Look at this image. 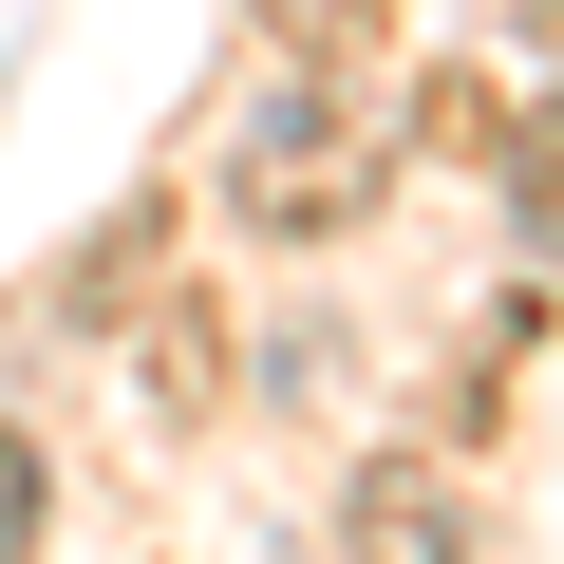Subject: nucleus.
<instances>
[{"label":"nucleus","mask_w":564,"mask_h":564,"mask_svg":"<svg viewBox=\"0 0 564 564\" xmlns=\"http://www.w3.org/2000/svg\"><path fill=\"white\" fill-rule=\"evenodd\" d=\"M339 564H489L470 452H358L339 470Z\"/></svg>","instance_id":"2"},{"label":"nucleus","mask_w":564,"mask_h":564,"mask_svg":"<svg viewBox=\"0 0 564 564\" xmlns=\"http://www.w3.org/2000/svg\"><path fill=\"white\" fill-rule=\"evenodd\" d=\"M39 545H57V452L0 414V564H39Z\"/></svg>","instance_id":"4"},{"label":"nucleus","mask_w":564,"mask_h":564,"mask_svg":"<svg viewBox=\"0 0 564 564\" xmlns=\"http://www.w3.org/2000/svg\"><path fill=\"white\" fill-rule=\"evenodd\" d=\"M395 170H414V151H395V113H377L358 76H282V57H263V95H245L226 151H207V207H226V245H302V263H321V245H358V226L395 207Z\"/></svg>","instance_id":"1"},{"label":"nucleus","mask_w":564,"mask_h":564,"mask_svg":"<svg viewBox=\"0 0 564 564\" xmlns=\"http://www.w3.org/2000/svg\"><path fill=\"white\" fill-rule=\"evenodd\" d=\"M489 20H527V39H564V0H489Z\"/></svg>","instance_id":"5"},{"label":"nucleus","mask_w":564,"mask_h":564,"mask_svg":"<svg viewBox=\"0 0 564 564\" xmlns=\"http://www.w3.org/2000/svg\"><path fill=\"white\" fill-rule=\"evenodd\" d=\"M377 39H395V0H245V57L282 76H377Z\"/></svg>","instance_id":"3"}]
</instances>
